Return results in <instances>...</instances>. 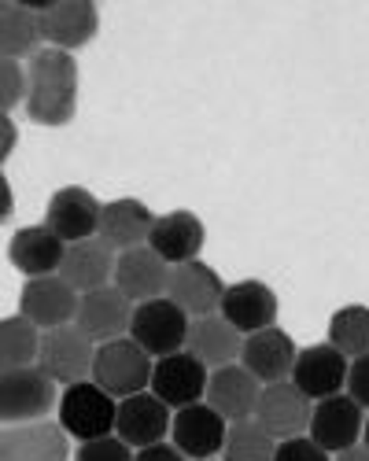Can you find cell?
<instances>
[{
  "mask_svg": "<svg viewBox=\"0 0 369 461\" xmlns=\"http://www.w3.org/2000/svg\"><path fill=\"white\" fill-rule=\"evenodd\" d=\"M78 107V63L70 52L41 49L30 59L26 114L41 126H67Z\"/></svg>",
  "mask_w": 369,
  "mask_h": 461,
  "instance_id": "1",
  "label": "cell"
},
{
  "mask_svg": "<svg viewBox=\"0 0 369 461\" xmlns=\"http://www.w3.org/2000/svg\"><path fill=\"white\" fill-rule=\"evenodd\" d=\"M130 339L148 358L177 355L184 348V339H189V314L166 295L137 303V311L130 314Z\"/></svg>",
  "mask_w": 369,
  "mask_h": 461,
  "instance_id": "2",
  "label": "cell"
},
{
  "mask_svg": "<svg viewBox=\"0 0 369 461\" xmlns=\"http://www.w3.org/2000/svg\"><path fill=\"white\" fill-rule=\"evenodd\" d=\"M115 413H119V402L100 384L78 380V384H67V392L59 399V429L82 443L104 439L115 429Z\"/></svg>",
  "mask_w": 369,
  "mask_h": 461,
  "instance_id": "3",
  "label": "cell"
},
{
  "mask_svg": "<svg viewBox=\"0 0 369 461\" xmlns=\"http://www.w3.org/2000/svg\"><path fill=\"white\" fill-rule=\"evenodd\" d=\"M148 380H152V358L126 336L107 339L93 355V384H100L111 399H130L144 392Z\"/></svg>",
  "mask_w": 369,
  "mask_h": 461,
  "instance_id": "4",
  "label": "cell"
},
{
  "mask_svg": "<svg viewBox=\"0 0 369 461\" xmlns=\"http://www.w3.org/2000/svg\"><path fill=\"white\" fill-rule=\"evenodd\" d=\"M52 406H56V384L37 366L0 373V425L45 420Z\"/></svg>",
  "mask_w": 369,
  "mask_h": 461,
  "instance_id": "5",
  "label": "cell"
},
{
  "mask_svg": "<svg viewBox=\"0 0 369 461\" xmlns=\"http://www.w3.org/2000/svg\"><path fill=\"white\" fill-rule=\"evenodd\" d=\"M310 410H314L310 399L300 388H295V384L281 380V384H266V388L258 392V402H255L251 420L270 439H295V436L307 432Z\"/></svg>",
  "mask_w": 369,
  "mask_h": 461,
  "instance_id": "6",
  "label": "cell"
},
{
  "mask_svg": "<svg viewBox=\"0 0 369 461\" xmlns=\"http://www.w3.org/2000/svg\"><path fill=\"white\" fill-rule=\"evenodd\" d=\"M93 343L70 325L49 329L41 336V348H37V369H41L52 384H78L93 373Z\"/></svg>",
  "mask_w": 369,
  "mask_h": 461,
  "instance_id": "7",
  "label": "cell"
},
{
  "mask_svg": "<svg viewBox=\"0 0 369 461\" xmlns=\"http://www.w3.org/2000/svg\"><path fill=\"white\" fill-rule=\"evenodd\" d=\"M152 395L170 406V410H184L203 399L207 392V366L200 358H193L189 351H177V355H166L152 366Z\"/></svg>",
  "mask_w": 369,
  "mask_h": 461,
  "instance_id": "8",
  "label": "cell"
},
{
  "mask_svg": "<svg viewBox=\"0 0 369 461\" xmlns=\"http://www.w3.org/2000/svg\"><path fill=\"white\" fill-rule=\"evenodd\" d=\"M347 358L332 348V343H314V348L295 351L292 384L300 388L310 402H321L328 395H340L347 384Z\"/></svg>",
  "mask_w": 369,
  "mask_h": 461,
  "instance_id": "9",
  "label": "cell"
},
{
  "mask_svg": "<svg viewBox=\"0 0 369 461\" xmlns=\"http://www.w3.org/2000/svg\"><path fill=\"white\" fill-rule=\"evenodd\" d=\"M37 15V30H41L45 41H52V49L70 52V49H82L96 37L100 15L89 0H59V5H41L33 8Z\"/></svg>",
  "mask_w": 369,
  "mask_h": 461,
  "instance_id": "10",
  "label": "cell"
},
{
  "mask_svg": "<svg viewBox=\"0 0 369 461\" xmlns=\"http://www.w3.org/2000/svg\"><path fill=\"white\" fill-rule=\"evenodd\" d=\"M19 311L33 329H59L78 314V292L63 277H30L19 295Z\"/></svg>",
  "mask_w": 369,
  "mask_h": 461,
  "instance_id": "11",
  "label": "cell"
},
{
  "mask_svg": "<svg viewBox=\"0 0 369 461\" xmlns=\"http://www.w3.org/2000/svg\"><path fill=\"white\" fill-rule=\"evenodd\" d=\"M226 417L214 413L203 402H193L177 410V417L170 420V432H174V447L193 457V461H211L221 454V443H226Z\"/></svg>",
  "mask_w": 369,
  "mask_h": 461,
  "instance_id": "12",
  "label": "cell"
},
{
  "mask_svg": "<svg viewBox=\"0 0 369 461\" xmlns=\"http://www.w3.org/2000/svg\"><path fill=\"white\" fill-rule=\"evenodd\" d=\"M362 425H365V417H362V406L351 399V395H328L321 399L314 410H310V439L332 454V450H347L358 443L362 436Z\"/></svg>",
  "mask_w": 369,
  "mask_h": 461,
  "instance_id": "13",
  "label": "cell"
},
{
  "mask_svg": "<svg viewBox=\"0 0 369 461\" xmlns=\"http://www.w3.org/2000/svg\"><path fill=\"white\" fill-rule=\"evenodd\" d=\"M130 314H133V306L119 288H96L78 299L74 329L89 343H107V339H119L130 329Z\"/></svg>",
  "mask_w": 369,
  "mask_h": 461,
  "instance_id": "14",
  "label": "cell"
},
{
  "mask_svg": "<svg viewBox=\"0 0 369 461\" xmlns=\"http://www.w3.org/2000/svg\"><path fill=\"white\" fill-rule=\"evenodd\" d=\"M221 292H226V285H221V277L211 270L207 262H181L170 270L166 277V299L177 303L189 318H207L218 311L221 303Z\"/></svg>",
  "mask_w": 369,
  "mask_h": 461,
  "instance_id": "15",
  "label": "cell"
},
{
  "mask_svg": "<svg viewBox=\"0 0 369 461\" xmlns=\"http://www.w3.org/2000/svg\"><path fill=\"white\" fill-rule=\"evenodd\" d=\"M67 432L56 420H26L0 429V461H67Z\"/></svg>",
  "mask_w": 369,
  "mask_h": 461,
  "instance_id": "16",
  "label": "cell"
},
{
  "mask_svg": "<svg viewBox=\"0 0 369 461\" xmlns=\"http://www.w3.org/2000/svg\"><path fill=\"white\" fill-rule=\"evenodd\" d=\"M100 200L93 196L89 188H59L56 196L49 200V211H45V225L63 240V244H78V240H89L100 225Z\"/></svg>",
  "mask_w": 369,
  "mask_h": 461,
  "instance_id": "17",
  "label": "cell"
},
{
  "mask_svg": "<svg viewBox=\"0 0 369 461\" xmlns=\"http://www.w3.org/2000/svg\"><path fill=\"white\" fill-rule=\"evenodd\" d=\"M218 311L237 332L251 336V332H263L277 321V295L263 281H240V285H230L221 292Z\"/></svg>",
  "mask_w": 369,
  "mask_h": 461,
  "instance_id": "18",
  "label": "cell"
},
{
  "mask_svg": "<svg viewBox=\"0 0 369 461\" xmlns=\"http://www.w3.org/2000/svg\"><path fill=\"white\" fill-rule=\"evenodd\" d=\"M240 366L258 380V384H281L292 376L295 366V343L288 332H281L277 325L251 332L240 348Z\"/></svg>",
  "mask_w": 369,
  "mask_h": 461,
  "instance_id": "19",
  "label": "cell"
},
{
  "mask_svg": "<svg viewBox=\"0 0 369 461\" xmlns=\"http://www.w3.org/2000/svg\"><path fill=\"white\" fill-rule=\"evenodd\" d=\"M115 288L130 299V303H148V299H159L166 292V277H170V266L148 248H130L119 255L115 262Z\"/></svg>",
  "mask_w": 369,
  "mask_h": 461,
  "instance_id": "20",
  "label": "cell"
},
{
  "mask_svg": "<svg viewBox=\"0 0 369 461\" xmlns=\"http://www.w3.org/2000/svg\"><path fill=\"white\" fill-rule=\"evenodd\" d=\"M115 429H119V439L137 450L163 443V436L170 432V406H163L152 392H137L119 402Z\"/></svg>",
  "mask_w": 369,
  "mask_h": 461,
  "instance_id": "21",
  "label": "cell"
},
{
  "mask_svg": "<svg viewBox=\"0 0 369 461\" xmlns=\"http://www.w3.org/2000/svg\"><path fill=\"white\" fill-rule=\"evenodd\" d=\"M258 380L244 369V366H221L207 376V406L214 413H221L226 420H251L255 402H258Z\"/></svg>",
  "mask_w": 369,
  "mask_h": 461,
  "instance_id": "22",
  "label": "cell"
},
{
  "mask_svg": "<svg viewBox=\"0 0 369 461\" xmlns=\"http://www.w3.org/2000/svg\"><path fill=\"white\" fill-rule=\"evenodd\" d=\"M148 248H152L166 266L193 262L203 248V221L193 211H170L156 218L152 233H148Z\"/></svg>",
  "mask_w": 369,
  "mask_h": 461,
  "instance_id": "23",
  "label": "cell"
},
{
  "mask_svg": "<svg viewBox=\"0 0 369 461\" xmlns=\"http://www.w3.org/2000/svg\"><path fill=\"white\" fill-rule=\"evenodd\" d=\"M156 225V214L148 211L140 200H115V203H104L100 207V225L96 233L111 251H130L148 244V233Z\"/></svg>",
  "mask_w": 369,
  "mask_h": 461,
  "instance_id": "24",
  "label": "cell"
},
{
  "mask_svg": "<svg viewBox=\"0 0 369 461\" xmlns=\"http://www.w3.org/2000/svg\"><path fill=\"white\" fill-rule=\"evenodd\" d=\"M184 348H189V355L200 358L203 366L221 369V366H233L240 358L244 339L221 314H207V318L189 321V339H184Z\"/></svg>",
  "mask_w": 369,
  "mask_h": 461,
  "instance_id": "25",
  "label": "cell"
},
{
  "mask_svg": "<svg viewBox=\"0 0 369 461\" xmlns=\"http://www.w3.org/2000/svg\"><path fill=\"white\" fill-rule=\"evenodd\" d=\"M115 274V255L104 240H78L67 244L63 262H59V277L74 288V292H96L107 288V277Z\"/></svg>",
  "mask_w": 369,
  "mask_h": 461,
  "instance_id": "26",
  "label": "cell"
},
{
  "mask_svg": "<svg viewBox=\"0 0 369 461\" xmlns=\"http://www.w3.org/2000/svg\"><path fill=\"white\" fill-rule=\"evenodd\" d=\"M63 251L67 244L52 233L49 225H26L19 229V233L12 237V266L15 270H22L26 277H52L59 270V262H63Z\"/></svg>",
  "mask_w": 369,
  "mask_h": 461,
  "instance_id": "27",
  "label": "cell"
},
{
  "mask_svg": "<svg viewBox=\"0 0 369 461\" xmlns=\"http://www.w3.org/2000/svg\"><path fill=\"white\" fill-rule=\"evenodd\" d=\"M37 41H41V30H37L33 8L0 0V56L4 59H19L30 52L37 56Z\"/></svg>",
  "mask_w": 369,
  "mask_h": 461,
  "instance_id": "28",
  "label": "cell"
},
{
  "mask_svg": "<svg viewBox=\"0 0 369 461\" xmlns=\"http://www.w3.org/2000/svg\"><path fill=\"white\" fill-rule=\"evenodd\" d=\"M37 348H41V336H37V329L22 314L0 321V373L33 366L37 362Z\"/></svg>",
  "mask_w": 369,
  "mask_h": 461,
  "instance_id": "29",
  "label": "cell"
},
{
  "mask_svg": "<svg viewBox=\"0 0 369 461\" xmlns=\"http://www.w3.org/2000/svg\"><path fill=\"white\" fill-rule=\"evenodd\" d=\"M328 343L344 358L369 355V306H344L328 321Z\"/></svg>",
  "mask_w": 369,
  "mask_h": 461,
  "instance_id": "30",
  "label": "cell"
},
{
  "mask_svg": "<svg viewBox=\"0 0 369 461\" xmlns=\"http://www.w3.org/2000/svg\"><path fill=\"white\" fill-rule=\"evenodd\" d=\"M274 439L255 425V420H233L226 429V443H221V457L226 461H270L274 457Z\"/></svg>",
  "mask_w": 369,
  "mask_h": 461,
  "instance_id": "31",
  "label": "cell"
},
{
  "mask_svg": "<svg viewBox=\"0 0 369 461\" xmlns=\"http://www.w3.org/2000/svg\"><path fill=\"white\" fill-rule=\"evenodd\" d=\"M26 96V74L15 59L0 56V114H8Z\"/></svg>",
  "mask_w": 369,
  "mask_h": 461,
  "instance_id": "32",
  "label": "cell"
},
{
  "mask_svg": "<svg viewBox=\"0 0 369 461\" xmlns=\"http://www.w3.org/2000/svg\"><path fill=\"white\" fill-rule=\"evenodd\" d=\"M74 461H133V450L119 439V436H104V439H89L78 447Z\"/></svg>",
  "mask_w": 369,
  "mask_h": 461,
  "instance_id": "33",
  "label": "cell"
},
{
  "mask_svg": "<svg viewBox=\"0 0 369 461\" xmlns=\"http://www.w3.org/2000/svg\"><path fill=\"white\" fill-rule=\"evenodd\" d=\"M270 461H328V454H325L314 439L295 436V439H281V443L274 447V457H270Z\"/></svg>",
  "mask_w": 369,
  "mask_h": 461,
  "instance_id": "34",
  "label": "cell"
},
{
  "mask_svg": "<svg viewBox=\"0 0 369 461\" xmlns=\"http://www.w3.org/2000/svg\"><path fill=\"white\" fill-rule=\"evenodd\" d=\"M344 388L362 410H369V355H362V358H355L347 366V384Z\"/></svg>",
  "mask_w": 369,
  "mask_h": 461,
  "instance_id": "35",
  "label": "cell"
},
{
  "mask_svg": "<svg viewBox=\"0 0 369 461\" xmlns=\"http://www.w3.org/2000/svg\"><path fill=\"white\" fill-rule=\"evenodd\" d=\"M133 461H189L177 447H170V443H152V447H144Z\"/></svg>",
  "mask_w": 369,
  "mask_h": 461,
  "instance_id": "36",
  "label": "cell"
},
{
  "mask_svg": "<svg viewBox=\"0 0 369 461\" xmlns=\"http://www.w3.org/2000/svg\"><path fill=\"white\" fill-rule=\"evenodd\" d=\"M15 140H19V133H15L12 119H8V114H0V163H4V159L12 156V148H15Z\"/></svg>",
  "mask_w": 369,
  "mask_h": 461,
  "instance_id": "37",
  "label": "cell"
},
{
  "mask_svg": "<svg viewBox=\"0 0 369 461\" xmlns=\"http://www.w3.org/2000/svg\"><path fill=\"white\" fill-rule=\"evenodd\" d=\"M12 211H15L12 185H8V177H4V174H0V221H8V218H12Z\"/></svg>",
  "mask_w": 369,
  "mask_h": 461,
  "instance_id": "38",
  "label": "cell"
},
{
  "mask_svg": "<svg viewBox=\"0 0 369 461\" xmlns=\"http://www.w3.org/2000/svg\"><path fill=\"white\" fill-rule=\"evenodd\" d=\"M337 461H369V447H347V450H340V457Z\"/></svg>",
  "mask_w": 369,
  "mask_h": 461,
  "instance_id": "39",
  "label": "cell"
},
{
  "mask_svg": "<svg viewBox=\"0 0 369 461\" xmlns=\"http://www.w3.org/2000/svg\"><path fill=\"white\" fill-rule=\"evenodd\" d=\"M362 436H365V447H369V420H365V425H362Z\"/></svg>",
  "mask_w": 369,
  "mask_h": 461,
  "instance_id": "40",
  "label": "cell"
},
{
  "mask_svg": "<svg viewBox=\"0 0 369 461\" xmlns=\"http://www.w3.org/2000/svg\"><path fill=\"white\" fill-rule=\"evenodd\" d=\"M211 461H214V457H211Z\"/></svg>",
  "mask_w": 369,
  "mask_h": 461,
  "instance_id": "41",
  "label": "cell"
}]
</instances>
